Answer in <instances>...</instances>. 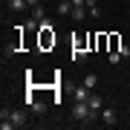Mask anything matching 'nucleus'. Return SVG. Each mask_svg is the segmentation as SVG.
I'll return each mask as SVG.
<instances>
[{"mask_svg": "<svg viewBox=\"0 0 130 130\" xmlns=\"http://www.w3.org/2000/svg\"><path fill=\"white\" fill-rule=\"evenodd\" d=\"M119 61H121V52H110V64H113V67H116V64H119Z\"/></svg>", "mask_w": 130, "mask_h": 130, "instance_id": "14", "label": "nucleus"}, {"mask_svg": "<svg viewBox=\"0 0 130 130\" xmlns=\"http://www.w3.org/2000/svg\"><path fill=\"white\" fill-rule=\"evenodd\" d=\"M72 61H75V64H84V61H87V52H84L81 46H75V52H72Z\"/></svg>", "mask_w": 130, "mask_h": 130, "instance_id": "10", "label": "nucleus"}, {"mask_svg": "<svg viewBox=\"0 0 130 130\" xmlns=\"http://www.w3.org/2000/svg\"><path fill=\"white\" fill-rule=\"evenodd\" d=\"M84 3H87V0H72V6H84Z\"/></svg>", "mask_w": 130, "mask_h": 130, "instance_id": "18", "label": "nucleus"}, {"mask_svg": "<svg viewBox=\"0 0 130 130\" xmlns=\"http://www.w3.org/2000/svg\"><path fill=\"white\" fill-rule=\"evenodd\" d=\"M72 119H75V121H81V124H87V121L98 119V113L90 110V104H87V101H75V107H72Z\"/></svg>", "mask_w": 130, "mask_h": 130, "instance_id": "2", "label": "nucleus"}, {"mask_svg": "<svg viewBox=\"0 0 130 130\" xmlns=\"http://www.w3.org/2000/svg\"><path fill=\"white\" fill-rule=\"evenodd\" d=\"M26 3H29V6H41V0H26Z\"/></svg>", "mask_w": 130, "mask_h": 130, "instance_id": "17", "label": "nucleus"}, {"mask_svg": "<svg viewBox=\"0 0 130 130\" xmlns=\"http://www.w3.org/2000/svg\"><path fill=\"white\" fill-rule=\"evenodd\" d=\"M119 52H121V58H130V46H127V43H121Z\"/></svg>", "mask_w": 130, "mask_h": 130, "instance_id": "15", "label": "nucleus"}, {"mask_svg": "<svg viewBox=\"0 0 130 130\" xmlns=\"http://www.w3.org/2000/svg\"><path fill=\"white\" fill-rule=\"evenodd\" d=\"M87 104H90V110H93V113H101V107H104V101L98 98V93H90Z\"/></svg>", "mask_w": 130, "mask_h": 130, "instance_id": "6", "label": "nucleus"}, {"mask_svg": "<svg viewBox=\"0 0 130 130\" xmlns=\"http://www.w3.org/2000/svg\"><path fill=\"white\" fill-rule=\"evenodd\" d=\"M87 98H90V87H84V84L75 87V101H87Z\"/></svg>", "mask_w": 130, "mask_h": 130, "instance_id": "8", "label": "nucleus"}, {"mask_svg": "<svg viewBox=\"0 0 130 130\" xmlns=\"http://www.w3.org/2000/svg\"><path fill=\"white\" fill-rule=\"evenodd\" d=\"M87 14H90V12H87V6H72V14H70V18L78 23V20H84Z\"/></svg>", "mask_w": 130, "mask_h": 130, "instance_id": "7", "label": "nucleus"}, {"mask_svg": "<svg viewBox=\"0 0 130 130\" xmlns=\"http://www.w3.org/2000/svg\"><path fill=\"white\" fill-rule=\"evenodd\" d=\"M26 121H29V113L26 110H3V113H0V127H3V130L23 127Z\"/></svg>", "mask_w": 130, "mask_h": 130, "instance_id": "1", "label": "nucleus"}, {"mask_svg": "<svg viewBox=\"0 0 130 130\" xmlns=\"http://www.w3.org/2000/svg\"><path fill=\"white\" fill-rule=\"evenodd\" d=\"M32 18L38 20V23H41V20L46 18V12H43V6H32Z\"/></svg>", "mask_w": 130, "mask_h": 130, "instance_id": "11", "label": "nucleus"}, {"mask_svg": "<svg viewBox=\"0 0 130 130\" xmlns=\"http://www.w3.org/2000/svg\"><path fill=\"white\" fill-rule=\"evenodd\" d=\"M101 121H104L107 127L119 124V116H116V110H110V107H101Z\"/></svg>", "mask_w": 130, "mask_h": 130, "instance_id": "4", "label": "nucleus"}, {"mask_svg": "<svg viewBox=\"0 0 130 130\" xmlns=\"http://www.w3.org/2000/svg\"><path fill=\"white\" fill-rule=\"evenodd\" d=\"M41 29H52V20H49V18H43V20H41ZM41 29H38V32H41Z\"/></svg>", "mask_w": 130, "mask_h": 130, "instance_id": "16", "label": "nucleus"}, {"mask_svg": "<svg viewBox=\"0 0 130 130\" xmlns=\"http://www.w3.org/2000/svg\"><path fill=\"white\" fill-rule=\"evenodd\" d=\"M84 87L95 90V87H98V75H87V78H84Z\"/></svg>", "mask_w": 130, "mask_h": 130, "instance_id": "12", "label": "nucleus"}, {"mask_svg": "<svg viewBox=\"0 0 130 130\" xmlns=\"http://www.w3.org/2000/svg\"><path fill=\"white\" fill-rule=\"evenodd\" d=\"M55 12L61 14V18H70V14H72V0H61V3H55Z\"/></svg>", "mask_w": 130, "mask_h": 130, "instance_id": "5", "label": "nucleus"}, {"mask_svg": "<svg viewBox=\"0 0 130 130\" xmlns=\"http://www.w3.org/2000/svg\"><path fill=\"white\" fill-rule=\"evenodd\" d=\"M87 12L93 14V18H101V6H98V3H95V6H87Z\"/></svg>", "mask_w": 130, "mask_h": 130, "instance_id": "13", "label": "nucleus"}, {"mask_svg": "<svg viewBox=\"0 0 130 130\" xmlns=\"http://www.w3.org/2000/svg\"><path fill=\"white\" fill-rule=\"evenodd\" d=\"M9 9L12 12H23V9H29V3L26 0H9Z\"/></svg>", "mask_w": 130, "mask_h": 130, "instance_id": "9", "label": "nucleus"}, {"mask_svg": "<svg viewBox=\"0 0 130 130\" xmlns=\"http://www.w3.org/2000/svg\"><path fill=\"white\" fill-rule=\"evenodd\" d=\"M26 107L35 113V116H43V113H46V104H43V101H38V98H32V95L26 98Z\"/></svg>", "mask_w": 130, "mask_h": 130, "instance_id": "3", "label": "nucleus"}]
</instances>
